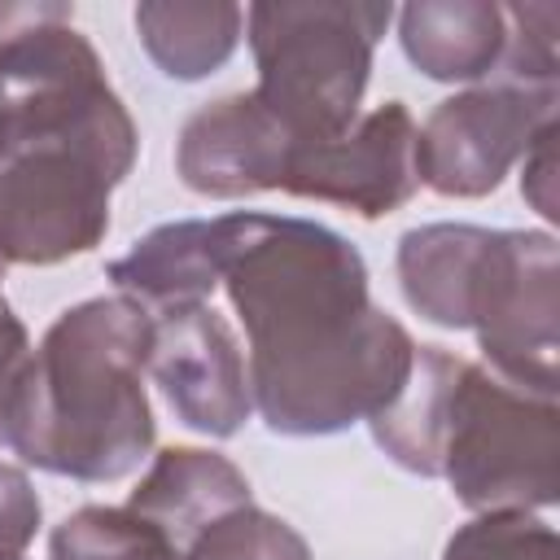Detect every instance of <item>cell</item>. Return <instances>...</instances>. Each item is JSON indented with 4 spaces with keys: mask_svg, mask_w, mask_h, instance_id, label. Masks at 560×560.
<instances>
[{
    "mask_svg": "<svg viewBox=\"0 0 560 560\" xmlns=\"http://www.w3.org/2000/svg\"><path fill=\"white\" fill-rule=\"evenodd\" d=\"M219 289L245 328L249 398L271 433H346L411 372L416 341L372 302L363 254L315 219L223 214Z\"/></svg>",
    "mask_w": 560,
    "mask_h": 560,
    "instance_id": "cell-1",
    "label": "cell"
},
{
    "mask_svg": "<svg viewBox=\"0 0 560 560\" xmlns=\"http://www.w3.org/2000/svg\"><path fill=\"white\" fill-rule=\"evenodd\" d=\"M140 153L136 118L74 22L0 44V267H57L109 232Z\"/></svg>",
    "mask_w": 560,
    "mask_h": 560,
    "instance_id": "cell-2",
    "label": "cell"
},
{
    "mask_svg": "<svg viewBox=\"0 0 560 560\" xmlns=\"http://www.w3.org/2000/svg\"><path fill=\"white\" fill-rule=\"evenodd\" d=\"M416 477H442L468 512H542L560 499V407L442 346H416L402 389L368 420Z\"/></svg>",
    "mask_w": 560,
    "mask_h": 560,
    "instance_id": "cell-3",
    "label": "cell"
},
{
    "mask_svg": "<svg viewBox=\"0 0 560 560\" xmlns=\"http://www.w3.org/2000/svg\"><path fill=\"white\" fill-rule=\"evenodd\" d=\"M153 315L122 298H83L39 337L9 424V451L52 477L122 481L158 438L144 394Z\"/></svg>",
    "mask_w": 560,
    "mask_h": 560,
    "instance_id": "cell-4",
    "label": "cell"
},
{
    "mask_svg": "<svg viewBox=\"0 0 560 560\" xmlns=\"http://www.w3.org/2000/svg\"><path fill=\"white\" fill-rule=\"evenodd\" d=\"M394 4L372 0H262L245 9L258 105L298 140L341 136L363 105L372 57Z\"/></svg>",
    "mask_w": 560,
    "mask_h": 560,
    "instance_id": "cell-5",
    "label": "cell"
},
{
    "mask_svg": "<svg viewBox=\"0 0 560 560\" xmlns=\"http://www.w3.org/2000/svg\"><path fill=\"white\" fill-rule=\"evenodd\" d=\"M464 332L494 376L556 398L560 385V258L547 228H490L477 254Z\"/></svg>",
    "mask_w": 560,
    "mask_h": 560,
    "instance_id": "cell-6",
    "label": "cell"
},
{
    "mask_svg": "<svg viewBox=\"0 0 560 560\" xmlns=\"http://www.w3.org/2000/svg\"><path fill=\"white\" fill-rule=\"evenodd\" d=\"M560 88L525 83H472L433 105L416 127V171L438 197H486L525 158L534 136L556 122Z\"/></svg>",
    "mask_w": 560,
    "mask_h": 560,
    "instance_id": "cell-7",
    "label": "cell"
},
{
    "mask_svg": "<svg viewBox=\"0 0 560 560\" xmlns=\"http://www.w3.org/2000/svg\"><path fill=\"white\" fill-rule=\"evenodd\" d=\"M280 192L381 219L402 210L420 192L416 171V118L402 101H385L359 114L341 136L298 144Z\"/></svg>",
    "mask_w": 560,
    "mask_h": 560,
    "instance_id": "cell-8",
    "label": "cell"
},
{
    "mask_svg": "<svg viewBox=\"0 0 560 560\" xmlns=\"http://www.w3.org/2000/svg\"><path fill=\"white\" fill-rule=\"evenodd\" d=\"M149 376L192 433L236 438L254 416L241 341L210 302L153 315Z\"/></svg>",
    "mask_w": 560,
    "mask_h": 560,
    "instance_id": "cell-9",
    "label": "cell"
},
{
    "mask_svg": "<svg viewBox=\"0 0 560 560\" xmlns=\"http://www.w3.org/2000/svg\"><path fill=\"white\" fill-rule=\"evenodd\" d=\"M298 140L258 105L254 92H232L197 105L175 140V175L188 192L241 201L280 192Z\"/></svg>",
    "mask_w": 560,
    "mask_h": 560,
    "instance_id": "cell-10",
    "label": "cell"
},
{
    "mask_svg": "<svg viewBox=\"0 0 560 560\" xmlns=\"http://www.w3.org/2000/svg\"><path fill=\"white\" fill-rule=\"evenodd\" d=\"M241 503H254L249 477L228 455L206 446H162L149 472L127 494V508L149 521L179 556L206 525Z\"/></svg>",
    "mask_w": 560,
    "mask_h": 560,
    "instance_id": "cell-11",
    "label": "cell"
},
{
    "mask_svg": "<svg viewBox=\"0 0 560 560\" xmlns=\"http://www.w3.org/2000/svg\"><path fill=\"white\" fill-rule=\"evenodd\" d=\"M223 262V214L175 219L144 232L122 258L109 262V280L122 298L140 302L149 315L201 306L219 289Z\"/></svg>",
    "mask_w": 560,
    "mask_h": 560,
    "instance_id": "cell-12",
    "label": "cell"
},
{
    "mask_svg": "<svg viewBox=\"0 0 560 560\" xmlns=\"http://www.w3.org/2000/svg\"><path fill=\"white\" fill-rule=\"evenodd\" d=\"M407 61L433 83H481L499 74L508 48V13L490 0H416L398 13Z\"/></svg>",
    "mask_w": 560,
    "mask_h": 560,
    "instance_id": "cell-13",
    "label": "cell"
},
{
    "mask_svg": "<svg viewBox=\"0 0 560 560\" xmlns=\"http://www.w3.org/2000/svg\"><path fill=\"white\" fill-rule=\"evenodd\" d=\"M131 22L149 61L179 83L223 70L245 35V9L232 0H144Z\"/></svg>",
    "mask_w": 560,
    "mask_h": 560,
    "instance_id": "cell-14",
    "label": "cell"
},
{
    "mask_svg": "<svg viewBox=\"0 0 560 560\" xmlns=\"http://www.w3.org/2000/svg\"><path fill=\"white\" fill-rule=\"evenodd\" d=\"M486 232L481 223H420L398 236V289L420 319L464 332V298Z\"/></svg>",
    "mask_w": 560,
    "mask_h": 560,
    "instance_id": "cell-15",
    "label": "cell"
},
{
    "mask_svg": "<svg viewBox=\"0 0 560 560\" xmlns=\"http://www.w3.org/2000/svg\"><path fill=\"white\" fill-rule=\"evenodd\" d=\"M48 560H179V551L127 503H88L52 529Z\"/></svg>",
    "mask_w": 560,
    "mask_h": 560,
    "instance_id": "cell-16",
    "label": "cell"
},
{
    "mask_svg": "<svg viewBox=\"0 0 560 560\" xmlns=\"http://www.w3.org/2000/svg\"><path fill=\"white\" fill-rule=\"evenodd\" d=\"M179 560H315V556L289 521L262 512L258 503H241L223 512L214 525H206Z\"/></svg>",
    "mask_w": 560,
    "mask_h": 560,
    "instance_id": "cell-17",
    "label": "cell"
},
{
    "mask_svg": "<svg viewBox=\"0 0 560 560\" xmlns=\"http://www.w3.org/2000/svg\"><path fill=\"white\" fill-rule=\"evenodd\" d=\"M442 560H560V547L538 512H477L446 538Z\"/></svg>",
    "mask_w": 560,
    "mask_h": 560,
    "instance_id": "cell-18",
    "label": "cell"
},
{
    "mask_svg": "<svg viewBox=\"0 0 560 560\" xmlns=\"http://www.w3.org/2000/svg\"><path fill=\"white\" fill-rule=\"evenodd\" d=\"M508 13V48L494 79L525 88H560V9L556 4H503Z\"/></svg>",
    "mask_w": 560,
    "mask_h": 560,
    "instance_id": "cell-19",
    "label": "cell"
},
{
    "mask_svg": "<svg viewBox=\"0 0 560 560\" xmlns=\"http://www.w3.org/2000/svg\"><path fill=\"white\" fill-rule=\"evenodd\" d=\"M39 521H44V508L31 477L18 464L0 459V560H26L39 534Z\"/></svg>",
    "mask_w": 560,
    "mask_h": 560,
    "instance_id": "cell-20",
    "label": "cell"
},
{
    "mask_svg": "<svg viewBox=\"0 0 560 560\" xmlns=\"http://www.w3.org/2000/svg\"><path fill=\"white\" fill-rule=\"evenodd\" d=\"M31 354H35V346H31L26 324L4 306L0 311V446H9V424H13L18 398H22Z\"/></svg>",
    "mask_w": 560,
    "mask_h": 560,
    "instance_id": "cell-21",
    "label": "cell"
},
{
    "mask_svg": "<svg viewBox=\"0 0 560 560\" xmlns=\"http://www.w3.org/2000/svg\"><path fill=\"white\" fill-rule=\"evenodd\" d=\"M556 136H560V122L542 127L521 158V192L547 223H556L560 214L556 210Z\"/></svg>",
    "mask_w": 560,
    "mask_h": 560,
    "instance_id": "cell-22",
    "label": "cell"
},
{
    "mask_svg": "<svg viewBox=\"0 0 560 560\" xmlns=\"http://www.w3.org/2000/svg\"><path fill=\"white\" fill-rule=\"evenodd\" d=\"M4 306H9V302H4V289H0V311H4Z\"/></svg>",
    "mask_w": 560,
    "mask_h": 560,
    "instance_id": "cell-23",
    "label": "cell"
}]
</instances>
